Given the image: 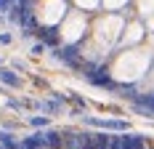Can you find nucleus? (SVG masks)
Wrapping results in <instances>:
<instances>
[{"mask_svg": "<svg viewBox=\"0 0 154 149\" xmlns=\"http://www.w3.org/2000/svg\"><path fill=\"white\" fill-rule=\"evenodd\" d=\"M56 59L64 61V64H69V67H82V53H80L77 45H69V48L56 51Z\"/></svg>", "mask_w": 154, "mask_h": 149, "instance_id": "nucleus-1", "label": "nucleus"}, {"mask_svg": "<svg viewBox=\"0 0 154 149\" xmlns=\"http://www.w3.org/2000/svg\"><path fill=\"white\" fill-rule=\"evenodd\" d=\"M88 125L96 128H106V131H128V122L125 120H101V117H85Z\"/></svg>", "mask_w": 154, "mask_h": 149, "instance_id": "nucleus-2", "label": "nucleus"}, {"mask_svg": "<svg viewBox=\"0 0 154 149\" xmlns=\"http://www.w3.org/2000/svg\"><path fill=\"white\" fill-rule=\"evenodd\" d=\"M120 141H122V149H146L143 147V136H136V133L120 136Z\"/></svg>", "mask_w": 154, "mask_h": 149, "instance_id": "nucleus-3", "label": "nucleus"}, {"mask_svg": "<svg viewBox=\"0 0 154 149\" xmlns=\"http://www.w3.org/2000/svg\"><path fill=\"white\" fill-rule=\"evenodd\" d=\"M45 147V133H32L29 138L21 141V149H40Z\"/></svg>", "mask_w": 154, "mask_h": 149, "instance_id": "nucleus-4", "label": "nucleus"}, {"mask_svg": "<svg viewBox=\"0 0 154 149\" xmlns=\"http://www.w3.org/2000/svg\"><path fill=\"white\" fill-rule=\"evenodd\" d=\"M0 83L11 85V88H19V85H21V77H19L14 69H0Z\"/></svg>", "mask_w": 154, "mask_h": 149, "instance_id": "nucleus-5", "label": "nucleus"}, {"mask_svg": "<svg viewBox=\"0 0 154 149\" xmlns=\"http://www.w3.org/2000/svg\"><path fill=\"white\" fill-rule=\"evenodd\" d=\"M45 147H51V149H59V147H64L61 133H59V131H48V133H45Z\"/></svg>", "mask_w": 154, "mask_h": 149, "instance_id": "nucleus-6", "label": "nucleus"}, {"mask_svg": "<svg viewBox=\"0 0 154 149\" xmlns=\"http://www.w3.org/2000/svg\"><path fill=\"white\" fill-rule=\"evenodd\" d=\"M0 144H3L5 149H21V144H19L11 133H5V131H0Z\"/></svg>", "mask_w": 154, "mask_h": 149, "instance_id": "nucleus-7", "label": "nucleus"}, {"mask_svg": "<svg viewBox=\"0 0 154 149\" xmlns=\"http://www.w3.org/2000/svg\"><path fill=\"white\" fill-rule=\"evenodd\" d=\"M37 35H40L43 43H48V45H56V43H59V32H56V30H40Z\"/></svg>", "mask_w": 154, "mask_h": 149, "instance_id": "nucleus-8", "label": "nucleus"}, {"mask_svg": "<svg viewBox=\"0 0 154 149\" xmlns=\"http://www.w3.org/2000/svg\"><path fill=\"white\" fill-rule=\"evenodd\" d=\"M48 122H51L48 115H35V117H29V125H32V128H45Z\"/></svg>", "mask_w": 154, "mask_h": 149, "instance_id": "nucleus-9", "label": "nucleus"}, {"mask_svg": "<svg viewBox=\"0 0 154 149\" xmlns=\"http://www.w3.org/2000/svg\"><path fill=\"white\" fill-rule=\"evenodd\" d=\"M43 51H45V43H35V45H32V53H35V56L43 53Z\"/></svg>", "mask_w": 154, "mask_h": 149, "instance_id": "nucleus-10", "label": "nucleus"}, {"mask_svg": "<svg viewBox=\"0 0 154 149\" xmlns=\"http://www.w3.org/2000/svg\"><path fill=\"white\" fill-rule=\"evenodd\" d=\"M11 43V35H0V45H8Z\"/></svg>", "mask_w": 154, "mask_h": 149, "instance_id": "nucleus-11", "label": "nucleus"}]
</instances>
